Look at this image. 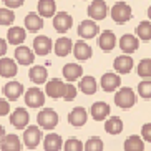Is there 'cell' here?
Wrapping results in <instances>:
<instances>
[{
  "instance_id": "cell-1",
  "label": "cell",
  "mask_w": 151,
  "mask_h": 151,
  "mask_svg": "<svg viewBox=\"0 0 151 151\" xmlns=\"http://www.w3.org/2000/svg\"><path fill=\"white\" fill-rule=\"evenodd\" d=\"M115 103L116 106H120L121 110H129L136 103V95L133 93L131 88H121L115 95Z\"/></svg>"
},
{
  "instance_id": "cell-2",
  "label": "cell",
  "mask_w": 151,
  "mask_h": 151,
  "mask_svg": "<svg viewBox=\"0 0 151 151\" xmlns=\"http://www.w3.org/2000/svg\"><path fill=\"white\" fill-rule=\"evenodd\" d=\"M131 17H133L131 15V7L126 2H118V4L113 5V9H111V18L116 23H126Z\"/></svg>"
},
{
  "instance_id": "cell-3",
  "label": "cell",
  "mask_w": 151,
  "mask_h": 151,
  "mask_svg": "<svg viewBox=\"0 0 151 151\" xmlns=\"http://www.w3.org/2000/svg\"><path fill=\"white\" fill-rule=\"evenodd\" d=\"M37 121H38V124H40V128L53 129L58 124V115H57V111L50 110V108H45V110H42L40 113H38Z\"/></svg>"
},
{
  "instance_id": "cell-4",
  "label": "cell",
  "mask_w": 151,
  "mask_h": 151,
  "mask_svg": "<svg viewBox=\"0 0 151 151\" xmlns=\"http://www.w3.org/2000/svg\"><path fill=\"white\" fill-rule=\"evenodd\" d=\"M42 139V131L40 128L37 126H27V129L23 131V143L28 150H33V148L38 146V143Z\"/></svg>"
},
{
  "instance_id": "cell-5",
  "label": "cell",
  "mask_w": 151,
  "mask_h": 151,
  "mask_svg": "<svg viewBox=\"0 0 151 151\" xmlns=\"http://www.w3.org/2000/svg\"><path fill=\"white\" fill-rule=\"evenodd\" d=\"M25 103L30 108H40L45 105V95L38 88H28L25 93Z\"/></svg>"
},
{
  "instance_id": "cell-6",
  "label": "cell",
  "mask_w": 151,
  "mask_h": 151,
  "mask_svg": "<svg viewBox=\"0 0 151 151\" xmlns=\"http://www.w3.org/2000/svg\"><path fill=\"white\" fill-rule=\"evenodd\" d=\"M71 25H73V20H71V17L67 14V12H58V14L53 17V27H55V30H57L58 33L68 32L71 28Z\"/></svg>"
},
{
  "instance_id": "cell-7",
  "label": "cell",
  "mask_w": 151,
  "mask_h": 151,
  "mask_svg": "<svg viewBox=\"0 0 151 151\" xmlns=\"http://www.w3.org/2000/svg\"><path fill=\"white\" fill-rule=\"evenodd\" d=\"M10 121L17 129H23L28 126V121H30V115L25 108H17V110L10 115Z\"/></svg>"
},
{
  "instance_id": "cell-8",
  "label": "cell",
  "mask_w": 151,
  "mask_h": 151,
  "mask_svg": "<svg viewBox=\"0 0 151 151\" xmlns=\"http://www.w3.org/2000/svg\"><path fill=\"white\" fill-rule=\"evenodd\" d=\"M106 12H108L106 2H103V0H95L88 7V15L93 20H103L106 17Z\"/></svg>"
},
{
  "instance_id": "cell-9",
  "label": "cell",
  "mask_w": 151,
  "mask_h": 151,
  "mask_svg": "<svg viewBox=\"0 0 151 151\" xmlns=\"http://www.w3.org/2000/svg\"><path fill=\"white\" fill-rule=\"evenodd\" d=\"M86 120H88V113H86V110L81 108V106L73 108V110L70 111V115H68V121H70V124L71 126H76V128L83 126V124L86 123Z\"/></svg>"
},
{
  "instance_id": "cell-10",
  "label": "cell",
  "mask_w": 151,
  "mask_h": 151,
  "mask_svg": "<svg viewBox=\"0 0 151 151\" xmlns=\"http://www.w3.org/2000/svg\"><path fill=\"white\" fill-rule=\"evenodd\" d=\"M45 91H47V95H48L50 98H53V100L63 98V93H65V83H63L62 80H58V78H53V80H50L48 83H47Z\"/></svg>"
},
{
  "instance_id": "cell-11",
  "label": "cell",
  "mask_w": 151,
  "mask_h": 151,
  "mask_svg": "<svg viewBox=\"0 0 151 151\" xmlns=\"http://www.w3.org/2000/svg\"><path fill=\"white\" fill-rule=\"evenodd\" d=\"M121 85V78L116 73H105V75L101 76V88L105 90V91H108V93H111V91H115L116 88H120Z\"/></svg>"
},
{
  "instance_id": "cell-12",
  "label": "cell",
  "mask_w": 151,
  "mask_h": 151,
  "mask_svg": "<svg viewBox=\"0 0 151 151\" xmlns=\"http://www.w3.org/2000/svg\"><path fill=\"white\" fill-rule=\"evenodd\" d=\"M98 32H100L98 25L95 22H91V20H83L78 25V35L81 38H93V37L98 35Z\"/></svg>"
},
{
  "instance_id": "cell-13",
  "label": "cell",
  "mask_w": 151,
  "mask_h": 151,
  "mask_svg": "<svg viewBox=\"0 0 151 151\" xmlns=\"http://www.w3.org/2000/svg\"><path fill=\"white\" fill-rule=\"evenodd\" d=\"M17 63L12 60V58H0V76H5V78H14L17 75Z\"/></svg>"
},
{
  "instance_id": "cell-14",
  "label": "cell",
  "mask_w": 151,
  "mask_h": 151,
  "mask_svg": "<svg viewBox=\"0 0 151 151\" xmlns=\"http://www.w3.org/2000/svg\"><path fill=\"white\" fill-rule=\"evenodd\" d=\"M22 93H23V85L20 83V81H9V83L4 86V95L7 96V100H10V101L18 100Z\"/></svg>"
},
{
  "instance_id": "cell-15",
  "label": "cell",
  "mask_w": 151,
  "mask_h": 151,
  "mask_svg": "<svg viewBox=\"0 0 151 151\" xmlns=\"http://www.w3.org/2000/svg\"><path fill=\"white\" fill-rule=\"evenodd\" d=\"M33 50H35V53L40 55V57L48 55L50 50H52V40H50L48 37H45V35L37 37L35 40H33Z\"/></svg>"
},
{
  "instance_id": "cell-16",
  "label": "cell",
  "mask_w": 151,
  "mask_h": 151,
  "mask_svg": "<svg viewBox=\"0 0 151 151\" xmlns=\"http://www.w3.org/2000/svg\"><path fill=\"white\" fill-rule=\"evenodd\" d=\"M90 113H91V118H93V120L103 121V120H106L108 115H110V106H108L106 103H103V101H96V103L91 105Z\"/></svg>"
},
{
  "instance_id": "cell-17",
  "label": "cell",
  "mask_w": 151,
  "mask_h": 151,
  "mask_svg": "<svg viewBox=\"0 0 151 151\" xmlns=\"http://www.w3.org/2000/svg\"><path fill=\"white\" fill-rule=\"evenodd\" d=\"M113 67H115V70L118 71V73H121V75L129 73L131 68H133V58L129 57V53L128 55H120V57L113 62Z\"/></svg>"
},
{
  "instance_id": "cell-18",
  "label": "cell",
  "mask_w": 151,
  "mask_h": 151,
  "mask_svg": "<svg viewBox=\"0 0 151 151\" xmlns=\"http://www.w3.org/2000/svg\"><path fill=\"white\" fill-rule=\"evenodd\" d=\"M98 45H100V48H101L103 52H111L116 45L115 33L111 30H105L101 35H100V38H98Z\"/></svg>"
},
{
  "instance_id": "cell-19",
  "label": "cell",
  "mask_w": 151,
  "mask_h": 151,
  "mask_svg": "<svg viewBox=\"0 0 151 151\" xmlns=\"http://www.w3.org/2000/svg\"><path fill=\"white\" fill-rule=\"evenodd\" d=\"M15 60L20 65H32L33 60H35V55H33V52L28 47L23 45V47H17V50H15Z\"/></svg>"
},
{
  "instance_id": "cell-20",
  "label": "cell",
  "mask_w": 151,
  "mask_h": 151,
  "mask_svg": "<svg viewBox=\"0 0 151 151\" xmlns=\"http://www.w3.org/2000/svg\"><path fill=\"white\" fill-rule=\"evenodd\" d=\"M0 150L2 151H20L22 145L17 134H5L4 139L0 141Z\"/></svg>"
},
{
  "instance_id": "cell-21",
  "label": "cell",
  "mask_w": 151,
  "mask_h": 151,
  "mask_svg": "<svg viewBox=\"0 0 151 151\" xmlns=\"http://www.w3.org/2000/svg\"><path fill=\"white\" fill-rule=\"evenodd\" d=\"M139 47V42H138L136 37L133 35H123L120 38V48L123 53H134Z\"/></svg>"
},
{
  "instance_id": "cell-22",
  "label": "cell",
  "mask_w": 151,
  "mask_h": 151,
  "mask_svg": "<svg viewBox=\"0 0 151 151\" xmlns=\"http://www.w3.org/2000/svg\"><path fill=\"white\" fill-rule=\"evenodd\" d=\"M25 28L30 32H38L43 28V18L40 14L37 12H30V14L25 17Z\"/></svg>"
},
{
  "instance_id": "cell-23",
  "label": "cell",
  "mask_w": 151,
  "mask_h": 151,
  "mask_svg": "<svg viewBox=\"0 0 151 151\" xmlns=\"http://www.w3.org/2000/svg\"><path fill=\"white\" fill-rule=\"evenodd\" d=\"M73 55H75L76 60L85 62V60H88L91 57V48H90V45L86 42H76L73 45Z\"/></svg>"
},
{
  "instance_id": "cell-24",
  "label": "cell",
  "mask_w": 151,
  "mask_h": 151,
  "mask_svg": "<svg viewBox=\"0 0 151 151\" xmlns=\"http://www.w3.org/2000/svg\"><path fill=\"white\" fill-rule=\"evenodd\" d=\"M83 75V68L80 65H76V63H67L65 67H63V76H65V80L68 81H75L76 78H80Z\"/></svg>"
},
{
  "instance_id": "cell-25",
  "label": "cell",
  "mask_w": 151,
  "mask_h": 151,
  "mask_svg": "<svg viewBox=\"0 0 151 151\" xmlns=\"http://www.w3.org/2000/svg\"><path fill=\"white\" fill-rule=\"evenodd\" d=\"M25 37H27V32L22 27H14L7 32V40L12 45H20L25 42Z\"/></svg>"
},
{
  "instance_id": "cell-26",
  "label": "cell",
  "mask_w": 151,
  "mask_h": 151,
  "mask_svg": "<svg viewBox=\"0 0 151 151\" xmlns=\"http://www.w3.org/2000/svg\"><path fill=\"white\" fill-rule=\"evenodd\" d=\"M71 50H73V43H71V40L67 38V37L58 38L57 43H55V53L58 57H67V55H70Z\"/></svg>"
},
{
  "instance_id": "cell-27",
  "label": "cell",
  "mask_w": 151,
  "mask_h": 151,
  "mask_svg": "<svg viewBox=\"0 0 151 151\" xmlns=\"http://www.w3.org/2000/svg\"><path fill=\"white\" fill-rule=\"evenodd\" d=\"M57 12V4L55 0H40L38 2V14L42 17H53Z\"/></svg>"
},
{
  "instance_id": "cell-28",
  "label": "cell",
  "mask_w": 151,
  "mask_h": 151,
  "mask_svg": "<svg viewBox=\"0 0 151 151\" xmlns=\"http://www.w3.org/2000/svg\"><path fill=\"white\" fill-rule=\"evenodd\" d=\"M47 68L45 67H40V65H37V67L30 68V71H28V76H30V80L33 81V83L37 85H42L47 81Z\"/></svg>"
},
{
  "instance_id": "cell-29",
  "label": "cell",
  "mask_w": 151,
  "mask_h": 151,
  "mask_svg": "<svg viewBox=\"0 0 151 151\" xmlns=\"http://www.w3.org/2000/svg\"><path fill=\"white\" fill-rule=\"evenodd\" d=\"M62 146H63V141L60 134H47L43 141V148L47 151H58L62 150Z\"/></svg>"
},
{
  "instance_id": "cell-30",
  "label": "cell",
  "mask_w": 151,
  "mask_h": 151,
  "mask_svg": "<svg viewBox=\"0 0 151 151\" xmlns=\"http://www.w3.org/2000/svg\"><path fill=\"white\" fill-rule=\"evenodd\" d=\"M96 88H98V85H96V80H95L93 76H83V78H81V81H80L81 93L95 95L96 93Z\"/></svg>"
},
{
  "instance_id": "cell-31",
  "label": "cell",
  "mask_w": 151,
  "mask_h": 151,
  "mask_svg": "<svg viewBox=\"0 0 151 151\" xmlns=\"http://www.w3.org/2000/svg\"><path fill=\"white\" fill-rule=\"evenodd\" d=\"M105 129L110 134H120L123 131V121L118 116H111L108 121H105Z\"/></svg>"
},
{
  "instance_id": "cell-32",
  "label": "cell",
  "mask_w": 151,
  "mask_h": 151,
  "mask_svg": "<svg viewBox=\"0 0 151 151\" xmlns=\"http://www.w3.org/2000/svg\"><path fill=\"white\" fill-rule=\"evenodd\" d=\"M124 150L126 151H145V143L141 136H129L124 141Z\"/></svg>"
},
{
  "instance_id": "cell-33",
  "label": "cell",
  "mask_w": 151,
  "mask_h": 151,
  "mask_svg": "<svg viewBox=\"0 0 151 151\" xmlns=\"http://www.w3.org/2000/svg\"><path fill=\"white\" fill-rule=\"evenodd\" d=\"M136 35H138V38L143 40V42L151 40V23L150 22H141L136 27Z\"/></svg>"
},
{
  "instance_id": "cell-34",
  "label": "cell",
  "mask_w": 151,
  "mask_h": 151,
  "mask_svg": "<svg viewBox=\"0 0 151 151\" xmlns=\"http://www.w3.org/2000/svg\"><path fill=\"white\" fill-rule=\"evenodd\" d=\"M138 93H139L141 98L150 100L151 98V78H146V80L139 81V85H138Z\"/></svg>"
},
{
  "instance_id": "cell-35",
  "label": "cell",
  "mask_w": 151,
  "mask_h": 151,
  "mask_svg": "<svg viewBox=\"0 0 151 151\" xmlns=\"http://www.w3.org/2000/svg\"><path fill=\"white\" fill-rule=\"evenodd\" d=\"M15 22V14L12 9H0V25H12Z\"/></svg>"
},
{
  "instance_id": "cell-36",
  "label": "cell",
  "mask_w": 151,
  "mask_h": 151,
  "mask_svg": "<svg viewBox=\"0 0 151 151\" xmlns=\"http://www.w3.org/2000/svg\"><path fill=\"white\" fill-rule=\"evenodd\" d=\"M138 75L141 78H151V58L141 60L138 65Z\"/></svg>"
},
{
  "instance_id": "cell-37",
  "label": "cell",
  "mask_w": 151,
  "mask_h": 151,
  "mask_svg": "<svg viewBox=\"0 0 151 151\" xmlns=\"http://www.w3.org/2000/svg\"><path fill=\"white\" fill-rule=\"evenodd\" d=\"M103 148H105V145H103V141L98 136L90 138L88 141H86V145H85V150L86 151H103Z\"/></svg>"
},
{
  "instance_id": "cell-38",
  "label": "cell",
  "mask_w": 151,
  "mask_h": 151,
  "mask_svg": "<svg viewBox=\"0 0 151 151\" xmlns=\"http://www.w3.org/2000/svg\"><path fill=\"white\" fill-rule=\"evenodd\" d=\"M63 150H65V151H81V150H85V148H83V145H81L80 139H76V138H70V139L65 141Z\"/></svg>"
},
{
  "instance_id": "cell-39",
  "label": "cell",
  "mask_w": 151,
  "mask_h": 151,
  "mask_svg": "<svg viewBox=\"0 0 151 151\" xmlns=\"http://www.w3.org/2000/svg\"><path fill=\"white\" fill-rule=\"evenodd\" d=\"M76 96V88L73 86L71 83H67L65 85V93H63V100H67V101H71V100H75Z\"/></svg>"
},
{
  "instance_id": "cell-40",
  "label": "cell",
  "mask_w": 151,
  "mask_h": 151,
  "mask_svg": "<svg viewBox=\"0 0 151 151\" xmlns=\"http://www.w3.org/2000/svg\"><path fill=\"white\" fill-rule=\"evenodd\" d=\"M141 134H143V139H145V141L151 143V123L143 124V128H141Z\"/></svg>"
},
{
  "instance_id": "cell-41",
  "label": "cell",
  "mask_w": 151,
  "mask_h": 151,
  "mask_svg": "<svg viewBox=\"0 0 151 151\" xmlns=\"http://www.w3.org/2000/svg\"><path fill=\"white\" fill-rule=\"evenodd\" d=\"M10 113V105L7 100H0V116H5Z\"/></svg>"
},
{
  "instance_id": "cell-42",
  "label": "cell",
  "mask_w": 151,
  "mask_h": 151,
  "mask_svg": "<svg viewBox=\"0 0 151 151\" xmlns=\"http://www.w3.org/2000/svg\"><path fill=\"white\" fill-rule=\"evenodd\" d=\"M23 2H25V0H4V4L7 5L9 9H18Z\"/></svg>"
},
{
  "instance_id": "cell-43",
  "label": "cell",
  "mask_w": 151,
  "mask_h": 151,
  "mask_svg": "<svg viewBox=\"0 0 151 151\" xmlns=\"http://www.w3.org/2000/svg\"><path fill=\"white\" fill-rule=\"evenodd\" d=\"M7 53V42L0 38V57H4Z\"/></svg>"
},
{
  "instance_id": "cell-44",
  "label": "cell",
  "mask_w": 151,
  "mask_h": 151,
  "mask_svg": "<svg viewBox=\"0 0 151 151\" xmlns=\"http://www.w3.org/2000/svg\"><path fill=\"white\" fill-rule=\"evenodd\" d=\"M4 136H5V129H4V126L0 124V141L4 139Z\"/></svg>"
},
{
  "instance_id": "cell-45",
  "label": "cell",
  "mask_w": 151,
  "mask_h": 151,
  "mask_svg": "<svg viewBox=\"0 0 151 151\" xmlns=\"http://www.w3.org/2000/svg\"><path fill=\"white\" fill-rule=\"evenodd\" d=\"M148 17H150V20H151V7L148 9Z\"/></svg>"
}]
</instances>
